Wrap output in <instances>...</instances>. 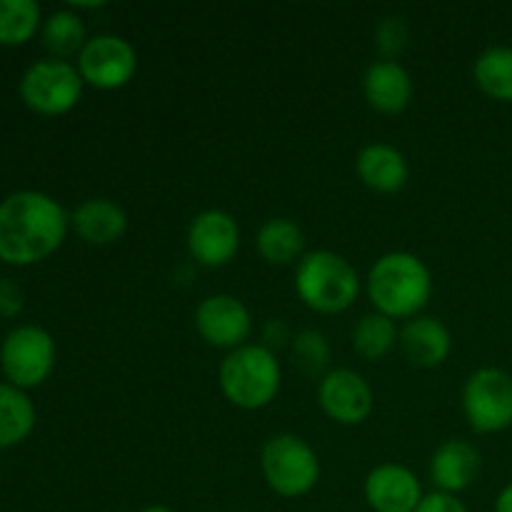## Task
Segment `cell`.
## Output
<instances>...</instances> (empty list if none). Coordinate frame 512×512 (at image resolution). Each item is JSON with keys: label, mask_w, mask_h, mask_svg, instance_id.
<instances>
[{"label": "cell", "mask_w": 512, "mask_h": 512, "mask_svg": "<svg viewBox=\"0 0 512 512\" xmlns=\"http://www.w3.org/2000/svg\"><path fill=\"white\" fill-rule=\"evenodd\" d=\"M290 350H293L295 365L310 375H318L330 363V343L320 330L308 328L303 333H298V338L293 340Z\"/></svg>", "instance_id": "obj_25"}, {"label": "cell", "mask_w": 512, "mask_h": 512, "mask_svg": "<svg viewBox=\"0 0 512 512\" xmlns=\"http://www.w3.org/2000/svg\"><path fill=\"white\" fill-rule=\"evenodd\" d=\"M85 23L75 10H55L43 23V45L58 60L70 58L85 48Z\"/></svg>", "instance_id": "obj_23"}, {"label": "cell", "mask_w": 512, "mask_h": 512, "mask_svg": "<svg viewBox=\"0 0 512 512\" xmlns=\"http://www.w3.org/2000/svg\"><path fill=\"white\" fill-rule=\"evenodd\" d=\"M483 460L468 440H445L430 458V480L440 493L458 495L468 490L480 475Z\"/></svg>", "instance_id": "obj_14"}, {"label": "cell", "mask_w": 512, "mask_h": 512, "mask_svg": "<svg viewBox=\"0 0 512 512\" xmlns=\"http://www.w3.org/2000/svg\"><path fill=\"white\" fill-rule=\"evenodd\" d=\"M318 403L323 413L338 425H360L373 413V388L360 373L348 368L330 370L318 388Z\"/></svg>", "instance_id": "obj_11"}, {"label": "cell", "mask_w": 512, "mask_h": 512, "mask_svg": "<svg viewBox=\"0 0 512 512\" xmlns=\"http://www.w3.org/2000/svg\"><path fill=\"white\" fill-rule=\"evenodd\" d=\"M138 53L120 35H95L78 55V73L95 90H118L133 80Z\"/></svg>", "instance_id": "obj_9"}, {"label": "cell", "mask_w": 512, "mask_h": 512, "mask_svg": "<svg viewBox=\"0 0 512 512\" xmlns=\"http://www.w3.org/2000/svg\"><path fill=\"white\" fill-rule=\"evenodd\" d=\"M63 205L38 190H18L0 203V260L35 265L50 258L68 235Z\"/></svg>", "instance_id": "obj_1"}, {"label": "cell", "mask_w": 512, "mask_h": 512, "mask_svg": "<svg viewBox=\"0 0 512 512\" xmlns=\"http://www.w3.org/2000/svg\"><path fill=\"white\" fill-rule=\"evenodd\" d=\"M400 348H403L405 358L418 368H438L448 360L453 338L443 320L418 315L400 330Z\"/></svg>", "instance_id": "obj_16"}, {"label": "cell", "mask_w": 512, "mask_h": 512, "mask_svg": "<svg viewBox=\"0 0 512 512\" xmlns=\"http://www.w3.org/2000/svg\"><path fill=\"white\" fill-rule=\"evenodd\" d=\"M55 365V343L48 330L20 325L10 330L0 348V368L10 385L20 390L38 388L48 380Z\"/></svg>", "instance_id": "obj_7"}, {"label": "cell", "mask_w": 512, "mask_h": 512, "mask_svg": "<svg viewBox=\"0 0 512 512\" xmlns=\"http://www.w3.org/2000/svg\"><path fill=\"white\" fill-rule=\"evenodd\" d=\"M298 298L320 315L345 313L358 300V270L333 250H315L303 255L295 270Z\"/></svg>", "instance_id": "obj_4"}, {"label": "cell", "mask_w": 512, "mask_h": 512, "mask_svg": "<svg viewBox=\"0 0 512 512\" xmlns=\"http://www.w3.org/2000/svg\"><path fill=\"white\" fill-rule=\"evenodd\" d=\"M375 45L383 60H395L408 45V25L403 18H383L375 28Z\"/></svg>", "instance_id": "obj_26"}, {"label": "cell", "mask_w": 512, "mask_h": 512, "mask_svg": "<svg viewBox=\"0 0 512 512\" xmlns=\"http://www.w3.org/2000/svg\"><path fill=\"white\" fill-rule=\"evenodd\" d=\"M473 78L488 98L512 103V48L493 45L475 60Z\"/></svg>", "instance_id": "obj_21"}, {"label": "cell", "mask_w": 512, "mask_h": 512, "mask_svg": "<svg viewBox=\"0 0 512 512\" xmlns=\"http://www.w3.org/2000/svg\"><path fill=\"white\" fill-rule=\"evenodd\" d=\"M355 170L363 185L375 193H398L408 183V160L398 148L388 143H370L355 158Z\"/></svg>", "instance_id": "obj_17"}, {"label": "cell", "mask_w": 512, "mask_h": 512, "mask_svg": "<svg viewBox=\"0 0 512 512\" xmlns=\"http://www.w3.org/2000/svg\"><path fill=\"white\" fill-rule=\"evenodd\" d=\"M218 383L235 408L260 410L278 398L283 370L273 350L263 343H248L225 355L218 370Z\"/></svg>", "instance_id": "obj_3"}, {"label": "cell", "mask_w": 512, "mask_h": 512, "mask_svg": "<svg viewBox=\"0 0 512 512\" xmlns=\"http://www.w3.org/2000/svg\"><path fill=\"white\" fill-rule=\"evenodd\" d=\"M263 340H265V348H270L275 353V348H283L288 345L290 340V330L283 320H270L268 325L263 328Z\"/></svg>", "instance_id": "obj_29"}, {"label": "cell", "mask_w": 512, "mask_h": 512, "mask_svg": "<svg viewBox=\"0 0 512 512\" xmlns=\"http://www.w3.org/2000/svg\"><path fill=\"white\" fill-rule=\"evenodd\" d=\"M265 483L280 498H303L318 485L320 460L318 453L298 435H275L265 443L260 455Z\"/></svg>", "instance_id": "obj_5"}, {"label": "cell", "mask_w": 512, "mask_h": 512, "mask_svg": "<svg viewBox=\"0 0 512 512\" xmlns=\"http://www.w3.org/2000/svg\"><path fill=\"white\" fill-rule=\"evenodd\" d=\"M195 330L210 348L233 353V350L248 345L250 333H253V318L243 300L228 293H218L198 305Z\"/></svg>", "instance_id": "obj_10"}, {"label": "cell", "mask_w": 512, "mask_h": 512, "mask_svg": "<svg viewBox=\"0 0 512 512\" xmlns=\"http://www.w3.org/2000/svg\"><path fill=\"white\" fill-rule=\"evenodd\" d=\"M423 498V485L405 465H378L365 478V500L375 512H415Z\"/></svg>", "instance_id": "obj_13"}, {"label": "cell", "mask_w": 512, "mask_h": 512, "mask_svg": "<svg viewBox=\"0 0 512 512\" xmlns=\"http://www.w3.org/2000/svg\"><path fill=\"white\" fill-rule=\"evenodd\" d=\"M400 340L395 320L380 313L363 315L353 328V350L365 360H383Z\"/></svg>", "instance_id": "obj_22"}, {"label": "cell", "mask_w": 512, "mask_h": 512, "mask_svg": "<svg viewBox=\"0 0 512 512\" xmlns=\"http://www.w3.org/2000/svg\"><path fill=\"white\" fill-rule=\"evenodd\" d=\"M365 100L383 115H398L413 100V80L398 60H375L363 78Z\"/></svg>", "instance_id": "obj_15"}, {"label": "cell", "mask_w": 512, "mask_h": 512, "mask_svg": "<svg viewBox=\"0 0 512 512\" xmlns=\"http://www.w3.org/2000/svg\"><path fill=\"white\" fill-rule=\"evenodd\" d=\"M463 410L475 433H503L512 425V375L480 368L463 388Z\"/></svg>", "instance_id": "obj_8"}, {"label": "cell", "mask_w": 512, "mask_h": 512, "mask_svg": "<svg viewBox=\"0 0 512 512\" xmlns=\"http://www.w3.org/2000/svg\"><path fill=\"white\" fill-rule=\"evenodd\" d=\"M255 248L268 265H290L293 260L303 258L305 235L293 220L273 218L258 230Z\"/></svg>", "instance_id": "obj_19"}, {"label": "cell", "mask_w": 512, "mask_h": 512, "mask_svg": "<svg viewBox=\"0 0 512 512\" xmlns=\"http://www.w3.org/2000/svg\"><path fill=\"white\" fill-rule=\"evenodd\" d=\"M70 225L88 245H113L128 230V213L108 198H90L73 210Z\"/></svg>", "instance_id": "obj_18"}, {"label": "cell", "mask_w": 512, "mask_h": 512, "mask_svg": "<svg viewBox=\"0 0 512 512\" xmlns=\"http://www.w3.org/2000/svg\"><path fill=\"white\" fill-rule=\"evenodd\" d=\"M83 78L78 65L68 60H38L20 78V98L40 115H65L83 98Z\"/></svg>", "instance_id": "obj_6"}, {"label": "cell", "mask_w": 512, "mask_h": 512, "mask_svg": "<svg viewBox=\"0 0 512 512\" xmlns=\"http://www.w3.org/2000/svg\"><path fill=\"white\" fill-rule=\"evenodd\" d=\"M495 512H512V483L505 485L503 493L498 495V503H495Z\"/></svg>", "instance_id": "obj_30"}, {"label": "cell", "mask_w": 512, "mask_h": 512, "mask_svg": "<svg viewBox=\"0 0 512 512\" xmlns=\"http://www.w3.org/2000/svg\"><path fill=\"white\" fill-rule=\"evenodd\" d=\"M40 5L35 0H0V45H23L38 33Z\"/></svg>", "instance_id": "obj_24"}, {"label": "cell", "mask_w": 512, "mask_h": 512, "mask_svg": "<svg viewBox=\"0 0 512 512\" xmlns=\"http://www.w3.org/2000/svg\"><path fill=\"white\" fill-rule=\"evenodd\" d=\"M188 250L205 268H223L238 255V220L225 210H203L188 228Z\"/></svg>", "instance_id": "obj_12"}, {"label": "cell", "mask_w": 512, "mask_h": 512, "mask_svg": "<svg viewBox=\"0 0 512 512\" xmlns=\"http://www.w3.org/2000/svg\"><path fill=\"white\" fill-rule=\"evenodd\" d=\"M35 428V408L25 390L0 383V448L20 445Z\"/></svg>", "instance_id": "obj_20"}, {"label": "cell", "mask_w": 512, "mask_h": 512, "mask_svg": "<svg viewBox=\"0 0 512 512\" xmlns=\"http://www.w3.org/2000/svg\"><path fill=\"white\" fill-rule=\"evenodd\" d=\"M25 295L13 280L0 278V318H15L23 310Z\"/></svg>", "instance_id": "obj_27"}, {"label": "cell", "mask_w": 512, "mask_h": 512, "mask_svg": "<svg viewBox=\"0 0 512 512\" xmlns=\"http://www.w3.org/2000/svg\"><path fill=\"white\" fill-rule=\"evenodd\" d=\"M140 512H175V510L165 508V505H150V508H145V510H140Z\"/></svg>", "instance_id": "obj_31"}, {"label": "cell", "mask_w": 512, "mask_h": 512, "mask_svg": "<svg viewBox=\"0 0 512 512\" xmlns=\"http://www.w3.org/2000/svg\"><path fill=\"white\" fill-rule=\"evenodd\" d=\"M433 295V275L413 253L395 250L375 260L368 273V298L390 320H413Z\"/></svg>", "instance_id": "obj_2"}, {"label": "cell", "mask_w": 512, "mask_h": 512, "mask_svg": "<svg viewBox=\"0 0 512 512\" xmlns=\"http://www.w3.org/2000/svg\"><path fill=\"white\" fill-rule=\"evenodd\" d=\"M415 512H468V508L463 505V500H458V495L435 490V493L425 495V498L420 500Z\"/></svg>", "instance_id": "obj_28"}]
</instances>
